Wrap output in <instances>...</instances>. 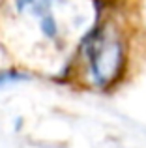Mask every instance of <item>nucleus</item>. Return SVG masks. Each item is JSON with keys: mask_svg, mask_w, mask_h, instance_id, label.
Instances as JSON below:
<instances>
[{"mask_svg": "<svg viewBox=\"0 0 146 148\" xmlns=\"http://www.w3.org/2000/svg\"><path fill=\"white\" fill-rule=\"evenodd\" d=\"M90 83L99 90L114 86L128 68V41L113 19L98 21L79 45Z\"/></svg>", "mask_w": 146, "mask_h": 148, "instance_id": "1", "label": "nucleus"}, {"mask_svg": "<svg viewBox=\"0 0 146 148\" xmlns=\"http://www.w3.org/2000/svg\"><path fill=\"white\" fill-rule=\"evenodd\" d=\"M56 0H15V8L19 13H28L36 19H41L43 15L51 13Z\"/></svg>", "mask_w": 146, "mask_h": 148, "instance_id": "2", "label": "nucleus"}, {"mask_svg": "<svg viewBox=\"0 0 146 148\" xmlns=\"http://www.w3.org/2000/svg\"><path fill=\"white\" fill-rule=\"evenodd\" d=\"M40 30L47 40H56L58 38V25H56V19L53 17V13H47L40 19Z\"/></svg>", "mask_w": 146, "mask_h": 148, "instance_id": "3", "label": "nucleus"}, {"mask_svg": "<svg viewBox=\"0 0 146 148\" xmlns=\"http://www.w3.org/2000/svg\"><path fill=\"white\" fill-rule=\"evenodd\" d=\"M28 75L19 69H0V86H6V84H15L21 83V81H26Z\"/></svg>", "mask_w": 146, "mask_h": 148, "instance_id": "4", "label": "nucleus"}]
</instances>
